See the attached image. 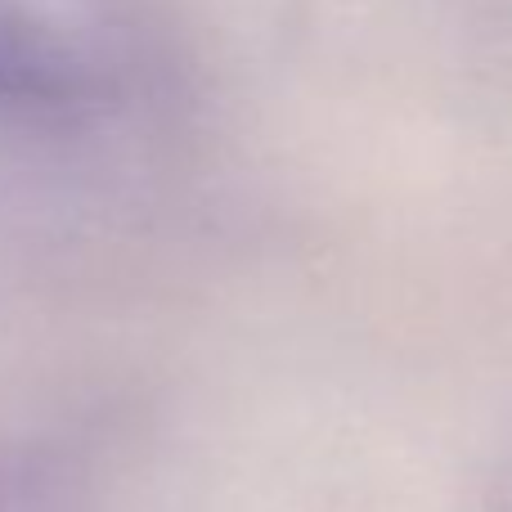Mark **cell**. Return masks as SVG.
I'll use <instances>...</instances> for the list:
<instances>
[{
  "label": "cell",
  "instance_id": "6da1fadb",
  "mask_svg": "<svg viewBox=\"0 0 512 512\" xmlns=\"http://www.w3.org/2000/svg\"><path fill=\"white\" fill-rule=\"evenodd\" d=\"M95 95V68L59 27L0 5V113H68Z\"/></svg>",
  "mask_w": 512,
  "mask_h": 512
}]
</instances>
